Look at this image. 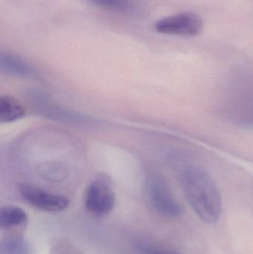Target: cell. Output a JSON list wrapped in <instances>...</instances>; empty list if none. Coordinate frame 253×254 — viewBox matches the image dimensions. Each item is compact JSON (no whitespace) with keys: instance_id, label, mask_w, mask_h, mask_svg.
<instances>
[{"instance_id":"4","label":"cell","mask_w":253,"mask_h":254,"mask_svg":"<svg viewBox=\"0 0 253 254\" xmlns=\"http://www.w3.org/2000/svg\"><path fill=\"white\" fill-rule=\"evenodd\" d=\"M116 198L112 188L102 179L89 184L85 195V205L92 214L98 217L106 216L115 206Z\"/></svg>"},{"instance_id":"11","label":"cell","mask_w":253,"mask_h":254,"mask_svg":"<svg viewBox=\"0 0 253 254\" xmlns=\"http://www.w3.org/2000/svg\"><path fill=\"white\" fill-rule=\"evenodd\" d=\"M94 5L105 10L128 13L135 8V0H89Z\"/></svg>"},{"instance_id":"5","label":"cell","mask_w":253,"mask_h":254,"mask_svg":"<svg viewBox=\"0 0 253 254\" xmlns=\"http://www.w3.org/2000/svg\"><path fill=\"white\" fill-rule=\"evenodd\" d=\"M19 193L27 203L43 211H62L69 205V199L67 197L31 185H21Z\"/></svg>"},{"instance_id":"7","label":"cell","mask_w":253,"mask_h":254,"mask_svg":"<svg viewBox=\"0 0 253 254\" xmlns=\"http://www.w3.org/2000/svg\"><path fill=\"white\" fill-rule=\"evenodd\" d=\"M0 70L7 75L32 77L36 75L34 68L28 62L8 52L0 53Z\"/></svg>"},{"instance_id":"1","label":"cell","mask_w":253,"mask_h":254,"mask_svg":"<svg viewBox=\"0 0 253 254\" xmlns=\"http://www.w3.org/2000/svg\"><path fill=\"white\" fill-rule=\"evenodd\" d=\"M184 195L199 218L206 223L218 221L222 213V198L210 175L195 164H184L180 173Z\"/></svg>"},{"instance_id":"10","label":"cell","mask_w":253,"mask_h":254,"mask_svg":"<svg viewBox=\"0 0 253 254\" xmlns=\"http://www.w3.org/2000/svg\"><path fill=\"white\" fill-rule=\"evenodd\" d=\"M0 254H32V250L25 239L7 237L0 243Z\"/></svg>"},{"instance_id":"6","label":"cell","mask_w":253,"mask_h":254,"mask_svg":"<svg viewBox=\"0 0 253 254\" xmlns=\"http://www.w3.org/2000/svg\"><path fill=\"white\" fill-rule=\"evenodd\" d=\"M39 110L42 115H44L49 119L65 124L77 127H92L95 125V120L92 118L61 108L58 106L55 107L49 101L46 102V100L39 104Z\"/></svg>"},{"instance_id":"2","label":"cell","mask_w":253,"mask_h":254,"mask_svg":"<svg viewBox=\"0 0 253 254\" xmlns=\"http://www.w3.org/2000/svg\"><path fill=\"white\" fill-rule=\"evenodd\" d=\"M203 28L202 18L193 12H183L163 18L154 25L156 31L160 34L182 37L199 35Z\"/></svg>"},{"instance_id":"9","label":"cell","mask_w":253,"mask_h":254,"mask_svg":"<svg viewBox=\"0 0 253 254\" xmlns=\"http://www.w3.org/2000/svg\"><path fill=\"white\" fill-rule=\"evenodd\" d=\"M28 216L25 210L16 206H5L0 209V228L10 230L26 225Z\"/></svg>"},{"instance_id":"3","label":"cell","mask_w":253,"mask_h":254,"mask_svg":"<svg viewBox=\"0 0 253 254\" xmlns=\"http://www.w3.org/2000/svg\"><path fill=\"white\" fill-rule=\"evenodd\" d=\"M148 195L154 210L168 218L179 217L183 213L182 206L174 196L167 182L161 177L150 179Z\"/></svg>"},{"instance_id":"12","label":"cell","mask_w":253,"mask_h":254,"mask_svg":"<svg viewBox=\"0 0 253 254\" xmlns=\"http://www.w3.org/2000/svg\"><path fill=\"white\" fill-rule=\"evenodd\" d=\"M141 254H180L176 250L158 246H143L140 248Z\"/></svg>"},{"instance_id":"8","label":"cell","mask_w":253,"mask_h":254,"mask_svg":"<svg viewBox=\"0 0 253 254\" xmlns=\"http://www.w3.org/2000/svg\"><path fill=\"white\" fill-rule=\"evenodd\" d=\"M25 115V107L16 98L8 95L0 96V123L17 122L23 119Z\"/></svg>"}]
</instances>
